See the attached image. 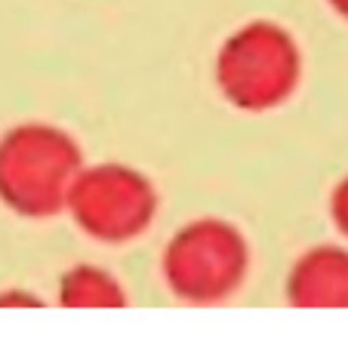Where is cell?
I'll use <instances>...</instances> for the list:
<instances>
[{
    "label": "cell",
    "mask_w": 348,
    "mask_h": 351,
    "mask_svg": "<svg viewBox=\"0 0 348 351\" xmlns=\"http://www.w3.org/2000/svg\"><path fill=\"white\" fill-rule=\"evenodd\" d=\"M333 6H336L339 12H343V16H348V0H330Z\"/></svg>",
    "instance_id": "cell-2"
},
{
    "label": "cell",
    "mask_w": 348,
    "mask_h": 351,
    "mask_svg": "<svg viewBox=\"0 0 348 351\" xmlns=\"http://www.w3.org/2000/svg\"><path fill=\"white\" fill-rule=\"evenodd\" d=\"M225 71L240 86L281 84L293 71V47L271 25H253L228 43Z\"/></svg>",
    "instance_id": "cell-1"
}]
</instances>
